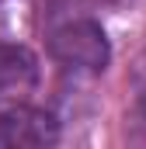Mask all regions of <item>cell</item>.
Listing matches in <instances>:
<instances>
[{"label": "cell", "instance_id": "1", "mask_svg": "<svg viewBox=\"0 0 146 149\" xmlns=\"http://www.w3.org/2000/svg\"><path fill=\"white\" fill-rule=\"evenodd\" d=\"M49 52L59 66H66L73 73H87V76L105 73L111 63V45H108L105 28L94 17H80V14L52 24Z\"/></svg>", "mask_w": 146, "mask_h": 149}, {"label": "cell", "instance_id": "3", "mask_svg": "<svg viewBox=\"0 0 146 149\" xmlns=\"http://www.w3.org/2000/svg\"><path fill=\"white\" fill-rule=\"evenodd\" d=\"M38 83V59L21 42H0V101L21 97Z\"/></svg>", "mask_w": 146, "mask_h": 149}, {"label": "cell", "instance_id": "5", "mask_svg": "<svg viewBox=\"0 0 146 149\" xmlns=\"http://www.w3.org/2000/svg\"><path fill=\"white\" fill-rule=\"evenodd\" d=\"M139 118H143L139 125H143V128H146V97H143V101H139Z\"/></svg>", "mask_w": 146, "mask_h": 149}, {"label": "cell", "instance_id": "2", "mask_svg": "<svg viewBox=\"0 0 146 149\" xmlns=\"http://www.w3.org/2000/svg\"><path fill=\"white\" fill-rule=\"evenodd\" d=\"M59 121L42 108L11 104L0 111V149H56Z\"/></svg>", "mask_w": 146, "mask_h": 149}, {"label": "cell", "instance_id": "4", "mask_svg": "<svg viewBox=\"0 0 146 149\" xmlns=\"http://www.w3.org/2000/svg\"><path fill=\"white\" fill-rule=\"evenodd\" d=\"M32 21V0H0V42H18Z\"/></svg>", "mask_w": 146, "mask_h": 149}]
</instances>
